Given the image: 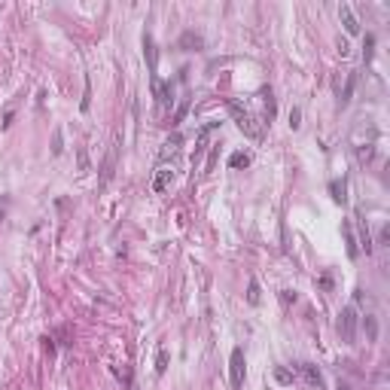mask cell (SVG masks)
<instances>
[{
  "instance_id": "12",
  "label": "cell",
  "mask_w": 390,
  "mask_h": 390,
  "mask_svg": "<svg viewBox=\"0 0 390 390\" xmlns=\"http://www.w3.org/2000/svg\"><path fill=\"white\" fill-rule=\"evenodd\" d=\"M329 192H332V201L335 204H345L348 201V183L345 180H332L329 183Z\"/></svg>"
},
{
  "instance_id": "30",
  "label": "cell",
  "mask_w": 390,
  "mask_h": 390,
  "mask_svg": "<svg viewBox=\"0 0 390 390\" xmlns=\"http://www.w3.org/2000/svg\"><path fill=\"white\" fill-rule=\"evenodd\" d=\"M335 390H351V387H348L345 381H339V387H335Z\"/></svg>"
},
{
  "instance_id": "9",
  "label": "cell",
  "mask_w": 390,
  "mask_h": 390,
  "mask_svg": "<svg viewBox=\"0 0 390 390\" xmlns=\"http://www.w3.org/2000/svg\"><path fill=\"white\" fill-rule=\"evenodd\" d=\"M144 58H147L150 74L156 77V67H158V49H156V40L150 37V34H144Z\"/></svg>"
},
{
  "instance_id": "18",
  "label": "cell",
  "mask_w": 390,
  "mask_h": 390,
  "mask_svg": "<svg viewBox=\"0 0 390 390\" xmlns=\"http://www.w3.org/2000/svg\"><path fill=\"white\" fill-rule=\"evenodd\" d=\"M168 363H171V357H168V351L162 348V351H158V353H156V372H158V375H165V369H168Z\"/></svg>"
},
{
  "instance_id": "5",
  "label": "cell",
  "mask_w": 390,
  "mask_h": 390,
  "mask_svg": "<svg viewBox=\"0 0 390 390\" xmlns=\"http://www.w3.org/2000/svg\"><path fill=\"white\" fill-rule=\"evenodd\" d=\"M296 369H299V375H302L311 387H317V390H323V387H326V381H323V375H320V369H317L314 363H299Z\"/></svg>"
},
{
  "instance_id": "29",
  "label": "cell",
  "mask_w": 390,
  "mask_h": 390,
  "mask_svg": "<svg viewBox=\"0 0 390 390\" xmlns=\"http://www.w3.org/2000/svg\"><path fill=\"white\" fill-rule=\"evenodd\" d=\"M339 52H342V55H348V52H351V46H348V40H339Z\"/></svg>"
},
{
  "instance_id": "17",
  "label": "cell",
  "mask_w": 390,
  "mask_h": 390,
  "mask_svg": "<svg viewBox=\"0 0 390 390\" xmlns=\"http://www.w3.org/2000/svg\"><path fill=\"white\" fill-rule=\"evenodd\" d=\"M247 165H250V156H247L244 150L232 153V158H229V168H247Z\"/></svg>"
},
{
  "instance_id": "23",
  "label": "cell",
  "mask_w": 390,
  "mask_h": 390,
  "mask_svg": "<svg viewBox=\"0 0 390 390\" xmlns=\"http://www.w3.org/2000/svg\"><path fill=\"white\" fill-rule=\"evenodd\" d=\"M299 125H302V110L293 107V110H290V128H299Z\"/></svg>"
},
{
  "instance_id": "21",
  "label": "cell",
  "mask_w": 390,
  "mask_h": 390,
  "mask_svg": "<svg viewBox=\"0 0 390 390\" xmlns=\"http://www.w3.org/2000/svg\"><path fill=\"white\" fill-rule=\"evenodd\" d=\"M247 302L250 305H259V283L250 280V287H247Z\"/></svg>"
},
{
  "instance_id": "4",
  "label": "cell",
  "mask_w": 390,
  "mask_h": 390,
  "mask_svg": "<svg viewBox=\"0 0 390 390\" xmlns=\"http://www.w3.org/2000/svg\"><path fill=\"white\" fill-rule=\"evenodd\" d=\"M153 98L158 107H168V104L174 101V85L171 82H162L158 77H153Z\"/></svg>"
},
{
  "instance_id": "1",
  "label": "cell",
  "mask_w": 390,
  "mask_h": 390,
  "mask_svg": "<svg viewBox=\"0 0 390 390\" xmlns=\"http://www.w3.org/2000/svg\"><path fill=\"white\" fill-rule=\"evenodd\" d=\"M357 329H360V311L353 308V305H345L339 311V320H335V332H339V339L342 342H353L357 339Z\"/></svg>"
},
{
  "instance_id": "26",
  "label": "cell",
  "mask_w": 390,
  "mask_h": 390,
  "mask_svg": "<svg viewBox=\"0 0 390 390\" xmlns=\"http://www.w3.org/2000/svg\"><path fill=\"white\" fill-rule=\"evenodd\" d=\"M280 302H283V305H290V302H296V293H290V290H283V293H280Z\"/></svg>"
},
{
  "instance_id": "15",
  "label": "cell",
  "mask_w": 390,
  "mask_h": 390,
  "mask_svg": "<svg viewBox=\"0 0 390 390\" xmlns=\"http://www.w3.org/2000/svg\"><path fill=\"white\" fill-rule=\"evenodd\" d=\"M353 85H357V74H351L348 77V82H345V92H342V107H348V104H351V95H353Z\"/></svg>"
},
{
  "instance_id": "7",
  "label": "cell",
  "mask_w": 390,
  "mask_h": 390,
  "mask_svg": "<svg viewBox=\"0 0 390 390\" xmlns=\"http://www.w3.org/2000/svg\"><path fill=\"white\" fill-rule=\"evenodd\" d=\"M171 180H174V165H158L153 177V192H165Z\"/></svg>"
},
{
  "instance_id": "14",
  "label": "cell",
  "mask_w": 390,
  "mask_h": 390,
  "mask_svg": "<svg viewBox=\"0 0 390 390\" xmlns=\"http://www.w3.org/2000/svg\"><path fill=\"white\" fill-rule=\"evenodd\" d=\"M186 113H189V98H183L180 104H177V110H174V116H171V125H180V122L186 119Z\"/></svg>"
},
{
  "instance_id": "13",
  "label": "cell",
  "mask_w": 390,
  "mask_h": 390,
  "mask_svg": "<svg viewBox=\"0 0 390 390\" xmlns=\"http://www.w3.org/2000/svg\"><path fill=\"white\" fill-rule=\"evenodd\" d=\"M116 150H119V144L110 147V156H107V162H104V180H101V183H107L110 177H113V168H116Z\"/></svg>"
},
{
  "instance_id": "19",
  "label": "cell",
  "mask_w": 390,
  "mask_h": 390,
  "mask_svg": "<svg viewBox=\"0 0 390 390\" xmlns=\"http://www.w3.org/2000/svg\"><path fill=\"white\" fill-rule=\"evenodd\" d=\"M262 98H265V119H274V98H272V88H265L262 92Z\"/></svg>"
},
{
  "instance_id": "3",
  "label": "cell",
  "mask_w": 390,
  "mask_h": 390,
  "mask_svg": "<svg viewBox=\"0 0 390 390\" xmlns=\"http://www.w3.org/2000/svg\"><path fill=\"white\" fill-rule=\"evenodd\" d=\"M244 369H247V363H244V348H235L232 357H229V381H232L235 390L244 384Z\"/></svg>"
},
{
  "instance_id": "8",
  "label": "cell",
  "mask_w": 390,
  "mask_h": 390,
  "mask_svg": "<svg viewBox=\"0 0 390 390\" xmlns=\"http://www.w3.org/2000/svg\"><path fill=\"white\" fill-rule=\"evenodd\" d=\"M201 46H204V40H201V34H195V31H183L180 40H177V49H183V52H198Z\"/></svg>"
},
{
  "instance_id": "11",
  "label": "cell",
  "mask_w": 390,
  "mask_h": 390,
  "mask_svg": "<svg viewBox=\"0 0 390 390\" xmlns=\"http://www.w3.org/2000/svg\"><path fill=\"white\" fill-rule=\"evenodd\" d=\"M342 232H345V241H348V256H351V259H357V256H360V247H357V238H353V226H351V220L342 223Z\"/></svg>"
},
{
  "instance_id": "2",
  "label": "cell",
  "mask_w": 390,
  "mask_h": 390,
  "mask_svg": "<svg viewBox=\"0 0 390 390\" xmlns=\"http://www.w3.org/2000/svg\"><path fill=\"white\" fill-rule=\"evenodd\" d=\"M229 113H232L235 116V122H238V128L247 134V137H253V140H259L262 137V125H259V122L250 116V113H247L244 107H241V104L238 101H229Z\"/></svg>"
},
{
  "instance_id": "27",
  "label": "cell",
  "mask_w": 390,
  "mask_h": 390,
  "mask_svg": "<svg viewBox=\"0 0 390 390\" xmlns=\"http://www.w3.org/2000/svg\"><path fill=\"white\" fill-rule=\"evenodd\" d=\"M390 241V229L387 226H381V232H378V244H387Z\"/></svg>"
},
{
  "instance_id": "28",
  "label": "cell",
  "mask_w": 390,
  "mask_h": 390,
  "mask_svg": "<svg viewBox=\"0 0 390 390\" xmlns=\"http://www.w3.org/2000/svg\"><path fill=\"white\" fill-rule=\"evenodd\" d=\"M320 287H323V290H332V274H323V277H320Z\"/></svg>"
},
{
  "instance_id": "20",
  "label": "cell",
  "mask_w": 390,
  "mask_h": 390,
  "mask_svg": "<svg viewBox=\"0 0 390 390\" xmlns=\"http://www.w3.org/2000/svg\"><path fill=\"white\" fill-rule=\"evenodd\" d=\"M113 372H116V378H119L122 384H125V387H131V384H134V378H131V369H128V366H122V369L116 366Z\"/></svg>"
},
{
  "instance_id": "22",
  "label": "cell",
  "mask_w": 390,
  "mask_h": 390,
  "mask_svg": "<svg viewBox=\"0 0 390 390\" xmlns=\"http://www.w3.org/2000/svg\"><path fill=\"white\" fill-rule=\"evenodd\" d=\"M61 128H55V134H52V156H61Z\"/></svg>"
},
{
  "instance_id": "10",
  "label": "cell",
  "mask_w": 390,
  "mask_h": 390,
  "mask_svg": "<svg viewBox=\"0 0 390 390\" xmlns=\"http://www.w3.org/2000/svg\"><path fill=\"white\" fill-rule=\"evenodd\" d=\"M180 147H183V137H180V134H171V137L165 140L162 153H158V158H162V165H168V158H174L177 153H180Z\"/></svg>"
},
{
  "instance_id": "24",
  "label": "cell",
  "mask_w": 390,
  "mask_h": 390,
  "mask_svg": "<svg viewBox=\"0 0 390 390\" xmlns=\"http://www.w3.org/2000/svg\"><path fill=\"white\" fill-rule=\"evenodd\" d=\"M372 49H375V34H366V61L372 58Z\"/></svg>"
},
{
  "instance_id": "16",
  "label": "cell",
  "mask_w": 390,
  "mask_h": 390,
  "mask_svg": "<svg viewBox=\"0 0 390 390\" xmlns=\"http://www.w3.org/2000/svg\"><path fill=\"white\" fill-rule=\"evenodd\" d=\"M363 326H366V335H369V342H378V320H375V317H372V314H366Z\"/></svg>"
},
{
  "instance_id": "6",
  "label": "cell",
  "mask_w": 390,
  "mask_h": 390,
  "mask_svg": "<svg viewBox=\"0 0 390 390\" xmlns=\"http://www.w3.org/2000/svg\"><path fill=\"white\" fill-rule=\"evenodd\" d=\"M339 19H342V25H345V31L351 34V37H357V34H360V19L353 15L351 3H339Z\"/></svg>"
},
{
  "instance_id": "25",
  "label": "cell",
  "mask_w": 390,
  "mask_h": 390,
  "mask_svg": "<svg viewBox=\"0 0 390 390\" xmlns=\"http://www.w3.org/2000/svg\"><path fill=\"white\" fill-rule=\"evenodd\" d=\"M274 378H277L280 384H287V381H293V375H290V372H287V369H274Z\"/></svg>"
}]
</instances>
